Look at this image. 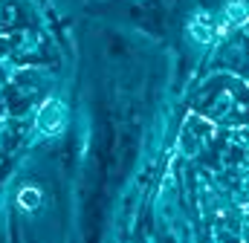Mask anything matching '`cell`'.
Returning <instances> with one entry per match:
<instances>
[{
  "label": "cell",
  "instance_id": "6da1fadb",
  "mask_svg": "<svg viewBox=\"0 0 249 243\" xmlns=\"http://www.w3.org/2000/svg\"><path fill=\"white\" fill-rule=\"evenodd\" d=\"M212 32H214V20H212V15L197 12V15L188 20V35H191L194 41L206 44V41H212Z\"/></svg>",
  "mask_w": 249,
  "mask_h": 243
},
{
  "label": "cell",
  "instance_id": "7a4b0ae2",
  "mask_svg": "<svg viewBox=\"0 0 249 243\" xmlns=\"http://www.w3.org/2000/svg\"><path fill=\"white\" fill-rule=\"evenodd\" d=\"M249 20V9L244 0H229L226 3V26H241Z\"/></svg>",
  "mask_w": 249,
  "mask_h": 243
},
{
  "label": "cell",
  "instance_id": "3957f363",
  "mask_svg": "<svg viewBox=\"0 0 249 243\" xmlns=\"http://www.w3.org/2000/svg\"><path fill=\"white\" fill-rule=\"evenodd\" d=\"M20 203H23V206H38V191H35V188L20 191Z\"/></svg>",
  "mask_w": 249,
  "mask_h": 243
}]
</instances>
